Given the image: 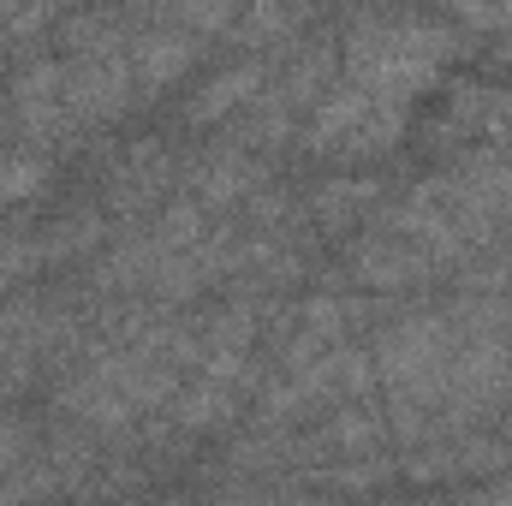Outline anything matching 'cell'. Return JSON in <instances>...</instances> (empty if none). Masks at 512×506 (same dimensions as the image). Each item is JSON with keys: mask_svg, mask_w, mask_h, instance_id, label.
Listing matches in <instances>:
<instances>
[{"mask_svg": "<svg viewBox=\"0 0 512 506\" xmlns=\"http://www.w3.org/2000/svg\"><path fill=\"white\" fill-rule=\"evenodd\" d=\"M6 108L18 120V143L42 149L54 161H60V149H72V137H84V131L72 126V114H66V66H60V54H30L12 72Z\"/></svg>", "mask_w": 512, "mask_h": 506, "instance_id": "cell-2", "label": "cell"}, {"mask_svg": "<svg viewBox=\"0 0 512 506\" xmlns=\"http://www.w3.org/2000/svg\"><path fill=\"white\" fill-rule=\"evenodd\" d=\"M48 173H54V155H42V149H6L0 155V209H12V203H24L30 191H42L48 185Z\"/></svg>", "mask_w": 512, "mask_h": 506, "instance_id": "cell-8", "label": "cell"}, {"mask_svg": "<svg viewBox=\"0 0 512 506\" xmlns=\"http://www.w3.org/2000/svg\"><path fill=\"white\" fill-rule=\"evenodd\" d=\"M6 114H12V108H6V96H0V155H6Z\"/></svg>", "mask_w": 512, "mask_h": 506, "instance_id": "cell-12", "label": "cell"}, {"mask_svg": "<svg viewBox=\"0 0 512 506\" xmlns=\"http://www.w3.org/2000/svg\"><path fill=\"white\" fill-rule=\"evenodd\" d=\"M453 24L423 12H340V72L387 108H411L453 60Z\"/></svg>", "mask_w": 512, "mask_h": 506, "instance_id": "cell-1", "label": "cell"}, {"mask_svg": "<svg viewBox=\"0 0 512 506\" xmlns=\"http://www.w3.org/2000/svg\"><path fill=\"white\" fill-rule=\"evenodd\" d=\"M179 179H185V197H197L209 215H227V209L251 203L262 185H274V161L233 143V137H215L179 167Z\"/></svg>", "mask_w": 512, "mask_h": 506, "instance_id": "cell-4", "label": "cell"}, {"mask_svg": "<svg viewBox=\"0 0 512 506\" xmlns=\"http://www.w3.org/2000/svg\"><path fill=\"white\" fill-rule=\"evenodd\" d=\"M131 84H137V102H155L167 84H179L215 42H203V36H191V30H179L161 6H131Z\"/></svg>", "mask_w": 512, "mask_h": 506, "instance_id": "cell-3", "label": "cell"}, {"mask_svg": "<svg viewBox=\"0 0 512 506\" xmlns=\"http://www.w3.org/2000/svg\"><path fill=\"white\" fill-rule=\"evenodd\" d=\"M179 179V161L161 137H137L120 155H108V185H102V215L137 227L143 215H161V191Z\"/></svg>", "mask_w": 512, "mask_h": 506, "instance_id": "cell-5", "label": "cell"}, {"mask_svg": "<svg viewBox=\"0 0 512 506\" xmlns=\"http://www.w3.org/2000/svg\"><path fill=\"white\" fill-rule=\"evenodd\" d=\"M465 506H512V477L507 483H495V489H483V495H471Z\"/></svg>", "mask_w": 512, "mask_h": 506, "instance_id": "cell-11", "label": "cell"}, {"mask_svg": "<svg viewBox=\"0 0 512 506\" xmlns=\"http://www.w3.org/2000/svg\"><path fill=\"white\" fill-rule=\"evenodd\" d=\"M60 18H66V12H54V6H0V42H6V36L30 42V36H42V30H60Z\"/></svg>", "mask_w": 512, "mask_h": 506, "instance_id": "cell-9", "label": "cell"}, {"mask_svg": "<svg viewBox=\"0 0 512 506\" xmlns=\"http://www.w3.org/2000/svg\"><path fill=\"white\" fill-rule=\"evenodd\" d=\"M382 209V185L376 179H352V173H334L322 179L310 197H304V215L322 227V233H352L358 221H370Z\"/></svg>", "mask_w": 512, "mask_h": 506, "instance_id": "cell-7", "label": "cell"}, {"mask_svg": "<svg viewBox=\"0 0 512 506\" xmlns=\"http://www.w3.org/2000/svg\"><path fill=\"white\" fill-rule=\"evenodd\" d=\"M507 411H512V405H507Z\"/></svg>", "mask_w": 512, "mask_h": 506, "instance_id": "cell-13", "label": "cell"}, {"mask_svg": "<svg viewBox=\"0 0 512 506\" xmlns=\"http://www.w3.org/2000/svg\"><path fill=\"white\" fill-rule=\"evenodd\" d=\"M447 24H465V30H495V36H507V30H512V6H453V12H447Z\"/></svg>", "mask_w": 512, "mask_h": 506, "instance_id": "cell-10", "label": "cell"}, {"mask_svg": "<svg viewBox=\"0 0 512 506\" xmlns=\"http://www.w3.org/2000/svg\"><path fill=\"white\" fill-rule=\"evenodd\" d=\"M280 60H286V42H280V48H268V54H245V60H233L227 72H215V78H209V84L179 108V120H185V126H197V131H203V126H233L256 96L274 84Z\"/></svg>", "mask_w": 512, "mask_h": 506, "instance_id": "cell-6", "label": "cell"}]
</instances>
